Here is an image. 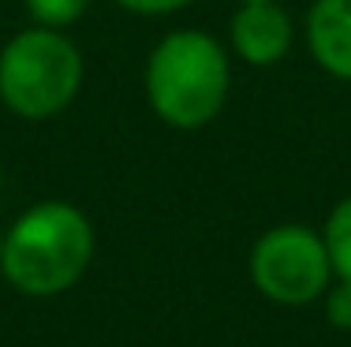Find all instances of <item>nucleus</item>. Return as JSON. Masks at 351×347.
Listing matches in <instances>:
<instances>
[{
  "mask_svg": "<svg viewBox=\"0 0 351 347\" xmlns=\"http://www.w3.org/2000/svg\"><path fill=\"white\" fill-rule=\"evenodd\" d=\"M146 101L172 131H202L232 94V49L206 30H172L149 49L142 71Z\"/></svg>",
  "mask_w": 351,
  "mask_h": 347,
  "instance_id": "1",
  "label": "nucleus"
},
{
  "mask_svg": "<svg viewBox=\"0 0 351 347\" xmlns=\"http://www.w3.org/2000/svg\"><path fill=\"white\" fill-rule=\"evenodd\" d=\"M94 224L71 202H38L4 231L0 272L23 295L49 299L75 287L94 261Z\"/></svg>",
  "mask_w": 351,
  "mask_h": 347,
  "instance_id": "2",
  "label": "nucleus"
},
{
  "mask_svg": "<svg viewBox=\"0 0 351 347\" xmlns=\"http://www.w3.org/2000/svg\"><path fill=\"white\" fill-rule=\"evenodd\" d=\"M82 79V53L64 30L34 23L0 49V101L19 120H53L71 109Z\"/></svg>",
  "mask_w": 351,
  "mask_h": 347,
  "instance_id": "3",
  "label": "nucleus"
},
{
  "mask_svg": "<svg viewBox=\"0 0 351 347\" xmlns=\"http://www.w3.org/2000/svg\"><path fill=\"white\" fill-rule=\"evenodd\" d=\"M250 280L269 303L306 307L332 284V261L322 231L306 224H277L258 235L250 250Z\"/></svg>",
  "mask_w": 351,
  "mask_h": 347,
  "instance_id": "4",
  "label": "nucleus"
},
{
  "mask_svg": "<svg viewBox=\"0 0 351 347\" xmlns=\"http://www.w3.org/2000/svg\"><path fill=\"white\" fill-rule=\"evenodd\" d=\"M295 23L280 0H243L228 23V49L250 68H273L291 53Z\"/></svg>",
  "mask_w": 351,
  "mask_h": 347,
  "instance_id": "5",
  "label": "nucleus"
},
{
  "mask_svg": "<svg viewBox=\"0 0 351 347\" xmlns=\"http://www.w3.org/2000/svg\"><path fill=\"white\" fill-rule=\"evenodd\" d=\"M306 49L325 75L351 82V0H314L306 12Z\"/></svg>",
  "mask_w": 351,
  "mask_h": 347,
  "instance_id": "6",
  "label": "nucleus"
},
{
  "mask_svg": "<svg viewBox=\"0 0 351 347\" xmlns=\"http://www.w3.org/2000/svg\"><path fill=\"white\" fill-rule=\"evenodd\" d=\"M322 239H325V250H329V261H332V277L351 280V194L332 205Z\"/></svg>",
  "mask_w": 351,
  "mask_h": 347,
  "instance_id": "7",
  "label": "nucleus"
},
{
  "mask_svg": "<svg viewBox=\"0 0 351 347\" xmlns=\"http://www.w3.org/2000/svg\"><path fill=\"white\" fill-rule=\"evenodd\" d=\"M23 4H27L30 19H34L38 27L68 30V27H75V23L90 12L94 0H23Z\"/></svg>",
  "mask_w": 351,
  "mask_h": 347,
  "instance_id": "8",
  "label": "nucleus"
},
{
  "mask_svg": "<svg viewBox=\"0 0 351 347\" xmlns=\"http://www.w3.org/2000/svg\"><path fill=\"white\" fill-rule=\"evenodd\" d=\"M325 318L340 333H351V280H337L332 287H325Z\"/></svg>",
  "mask_w": 351,
  "mask_h": 347,
  "instance_id": "9",
  "label": "nucleus"
},
{
  "mask_svg": "<svg viewBox=\"0 0 351 347\" xmlns=\"http://www.w3.org/2000/svg\"><path fill=\"white\" fill-rule=\"evenodd\" d=\"M123 12L131 15H149V19H161V15H172V12H183L187 4L195 0H116Z\"/></svg>",
  "mask_w": 351,
  "mask_h": 347,
  "instance_id": "10",
  "label": "nucleus"
},
{
  "mask_svg": "<svg viewBox=\"0 0 351 347\" xmlns=\"http://www.w3.org/2000/svg\"><path fill=\"white\" fill-rule=\"evenodd\" d=\"M0 258H4V228H0Z\"/></svg>",
  "mask_w": 351,
  "mask_h": 347,
  "instance_id": "11",
  "label": "nucleus"
},
{
  "mask_svg": "<svg viewBox=\"0 0 351 347\" xmlns=\"http://www.w3.org/2000/svg\"><path fill=\"white\" fill-rule=\"evenodd\" d=\"M239 4H243V0H239Z\"/></svg>",
  "mask_w": 351,
  "mask_h": 347,
  "instance_id": "12",
  "label": "nucleus"
}]
</instances>
